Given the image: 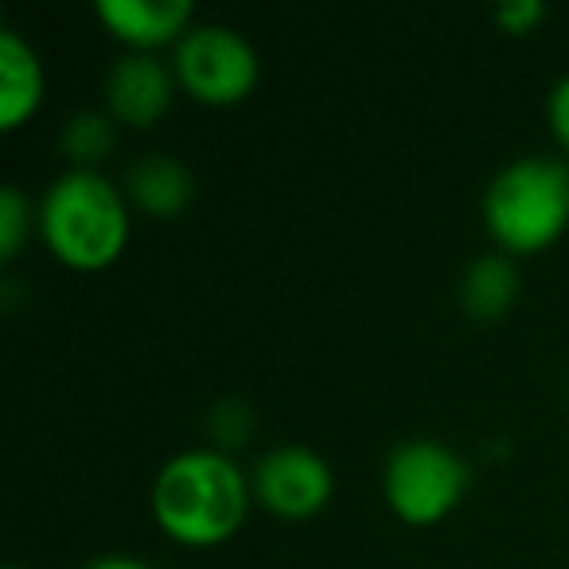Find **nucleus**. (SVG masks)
I'll use <instances>...</instances> for the list:
<instances>
[{"mask_svg":"<svg viewBox=\"0 0 569 569\" xmlns=\"http://www.w3.org/2000/svg\"><path fill=\"white\" fill-rule=\"evenodd\" d=\"M98 17L118 40L149 51L188 32L191 0H98Z\"/></svg>","mask_w":569,"mask_h":569,"instance_id":"nucleus-8","label":"nucleus"},{"mask_svg":"<svg viewBox=\"0 0 569 569\" xmlns=\"http://www.w3.org/2000/svg\"><path fill=\"white\" fill-rule=\"evenodd\" d=\"M43 63L20 32H0V129H17L40 110Z\"/></svg>","mask_w":569,"mask_h":569,"instance_id":"nucleus-9","label":"nucleus"},{"mask_svg":"<svg viewBox=\"0 0 569 569\" xmlns=\"http://www.w3.org/2000/svg\"><path fill=\"white\" fill-rule=\"evenodd\" d=\"M9 569H20V566H9Z\"/></svg>","mask_w":569,"mask_h":569,"instance_id":"nucleus-17","label":"nucleus"},{"mask_svg":"<svg viewBox=\"0 0 569 569\" xmlns=\"http://www.w3.org/2000/svg\"><path fill=\"white\" fill-rule=\"evenodd\" d=\"M28 219H32V207H28L24 191L17 183L0 188V253L4 258H17L20 242H24L28 227H32Z\"/></svg>","mask_w":569,"mask_h":569,"instance_id":"nucleus-13","label":"nucleus"},{"mask_svg":"<svg viewBox=\"0 0 569 569\" xmlns=\"http://www.w3.org/2000/svg\"><path fill=\"white\" fill-rule=\"evenodd\" d=\"M250 480L222 449H183L152 480V515L183 546L227 542L246 519Z\"/></svg>","mask_w":569,"mask_h":569,"instance_id":"nucleus-1","label":"nucleus"},{"mask_svg":"<svg viewBox=\"0 0 569 569\" xmlns=\"http://www.w3.org/2000/svg\"><path fill=\"white\" fill-rule=\"evenodd\" d=\"M483 222L503 250L535 253L569 227V164L515 157L483 191Z\"/></svg>","mask_w":569,"mask_h":569,"instance_id":"nucleus-3","label":"nucleus"},{"mask_svg":"<svg viewBox=\"0 0 569 569\" xmlns=\"http://www.w3.org/2000/svg\"><path fill=\"white\" fill-rule=\"evenodd\" d=\"M82 569H157V566H149V561H141V558H133V553H102V558L87 561Z\"/></svg>","mask_w":569,"mask_h":569,"instance_id":"nucleus-16","label":"nucleus"},{"mask_svg":"<svg viewBox=\"0 0 569 569\" xmlns=\"http://www.w3.org/2000/svg\"><path fill=\"white\" fill-rule=\"evenodd\" d=\"M126 191L141 211L157 219H172L191 203V172L168 152H144L129 164Z\"/></svg>","mask_w":569,"mask_h":569,"instance_id":"nucleus-10","label":"nucleus"},{"mask_svg":"<svg viewBox=\"0 0 569 569\" xmlns=\"http://www.w3.org/2000/svg\"><path fill=\"white\" fill-rule=\"evenodd\" d=\"M515 289H519V277H515L511 261L503 253H483L468 266L465 281H460V301H465L468 317L496 320L511 309Z\"/></svg>","mask_w":569,"mask_h":569,"instance_id":"nucleus-11","label":"nucleus"},{"mask_svg":"<svg viewBox=\"0 0 569 569\" xmlns=\"http://www.w3.org/2000/svg\"><path fill=\"white\" fill-rule=\"evenodd\" d=\"M253 496L261 507L284 519H305L317 515L332 496V468L320 452L305 445H277L253 465Z\"/></svg>","mask_w":569,"mask_h":569,"instance_id":"nucleus-6","label":"nucleus"},{"mask_svg":"<svg viewBox=\"0 0 569 569\" xmlns=\"http://www.w3.org/2000/svg\"><path fill=\"white\" fill-rule=\"evenodd\" d=\"M63 149L71 152V160H79V168H90L113 149V121L98 110L74 113L63 126Z\"/></svg>","mask_w":569,"mask_h":569,"instance_id":"nucleus-12","label":"nucleus"},{"mask_svg":"<svg viewBox=\"0 0 569 569\" xmlns=\"http://www.w3.org/2000/svg\"><path fill=\"white\" fill-rule=\"evenodd\" d=\"M176 82L199 102H242L258 82V51L242 32L227 24H196L180 36L172 59Z\"/></svg>","mask_w":569,"mask_h":569,"instance_id":"nucleus-5","label":"nucleus"},{"mask_svg":"<svg viewBox=\"0 0 569 569\" xmlns=\"http://www.w3.org/2000/svg\"><path fill=\"white\" fill-rule=\"evenodd\" d=\"M176 94V71L149 51H129L106 74V102L126 126H152Z\"/></svg>","mask_w":569,"mask_h":569,"instance_id":"nucleus-7","label":"nucleus"},{"mask_svg":"<svg viewBox=\"0 0 569 569\" xmlns=\"http://www.w3.org/2000/svg\"><path fill=\"white\" fill-rule=\"evenodd\" d=\"M40 230L59 261L74 269H102L129 242V211L121 188L98 168H67L48 183Z\"/></svg>","mask_w":569,"mask_h":569,"instance_id":"nucleus-2","label":"nucleus"},{"mask_svg":"<svg viewBox=\"0 0 569 569\" xmlns=\"http://www.w3.org/2000/svg\"><path fill=\"white\" fill-rule=\"evenodd\" d=\"M546 12L542 0H507L496 9V20L507 28V32H527L530 24H538Z\"/></svg>","mask_w":569,"mask_h":569,"instance_id":"nucleus-14","label":"nucleus"},{"mask_svg":"<svg viewBox=\"0 0 569 569\" xmlns=\"http://www.w3.org/2000/svg\"><path fill=\"white\" fill-rule=\"evenodd\" d=\"M382 488H387V499L398 519L437 522L465 496L468 465L445 441L413 437V441H402L390 452Z\"/></svg>","mask_w":569,"mask_h":569,"instance_id":"nucleus-4","label":"nucleus"},{"mask_svg":"<svg viewBox=\"0 0 569 569\" xmlns=\"http://www.w3.org/2000/svg\"><path fill=\"white\" fill-rule=\"evenodd\" d=\"M546 113H550L553 137H558L561 149L569 152V74L558 82V87L550 90V106H546Z\"/></svg>","mask_w":569,"mask_h":569,"instance_id":"nucleus-15","label":"nucleus"}]
</instances>
